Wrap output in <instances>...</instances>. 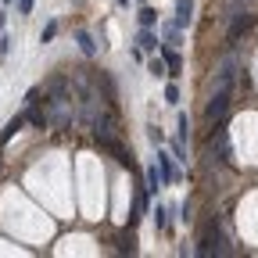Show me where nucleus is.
Wrapping results in <instances>:
<instances>
[{
    "label": "nucleus",
    "mask_w": 258,
    "mask_h": 258,
    "mask_svg": "<svg viewBox=\"0 0 258 258\" xmlns=\"http://www.w3.org/2000/svg\"><path fill=\"white\" fill-rule=\"evenodd\" d=\"M233 79H237V57H230L219 69V79H215V90L205 104V118L208 122H222L226 111H230V97H233Z\"/></svg>",
    "instance_id": "nucleus-1"
},
{
    "label": "nucleus",
    "mask_w": 258,
    "mask_h": 258,
    "mask_svg": "<svg viewBox=\"0 0 258 258\" xmlns=\"http://www.w3.org/2000/svg\"><path fill=\"white\" fill-rule=\"evenodd\" d=\"M194 254H201V258H208V254H226V237H222L219 219H208V226H205V233H201L198 251H194Z\"/></svg>",
    "instance_id": "nucleus-2"
},
{
    "label": "nucleus",
    "mask_w": 258,
    "mask_h": 258,
    "mask_svg": "<svg viewBox=\"0 0 258 258\" xmlns=\"http://www.w3.org/2000/svg\"><path fill=\"white\" fill-rule=\"evenodd\" d=\"M215 129H212V147H219V161L226 165V161L233 158V147H230V133H226V125L222 122H212Z\"/></svg>",
    "instance_id": "nucleus-3"
},
{
    "label": "nucleus",
    "mask_w": 258,
    "mask_h": 258,
    "mask_svg": "<svg viewBox=\"0 0 258 258\" xmlns=\"http://www.w3.org/2000/svg\"><path fill=\"white\" fill-rule=\"evenodd\" d=\"M93 133L97 140H108V137H118V122H115V111H101L93 118Z\"/></svg>",
    "instance_id": "nucleus-4"
},
{
    "label": "nucleus",
    "mask_w": 258,
    "mask_h": 258,
    "mask_svg": "<svg viewBox=\"0 0 258 258\" xmlns=\"http://www.w3.org/2000/svg\"><path fill=\"white\" fill-rule=\"evenodd\" d=\"M230 22H233V25H230V36H226V43L233 47V43H237V40L244 36V32H247V29L254 25V15H247V11H237V15H233Z\"/></svg>",
    "instance_id": "nucleus-5"
},
{
    "label": "nucleus",
    "mask_w": 258,
    "mask_h": 258,
    "mask_svg": "<svg viewBox=\"0 0 258 258\" xmlns=\"http://www.w3.org/2000/svg\"><path fill=\"white\" fill-rule=\"evenodd\" d=\"M158 172H161V183H176L179 179V169L172 165V154H165V151H158Z\"/></svg>",
    "instance_id": "nucleus-6"
},
{
    "label": "nucleus",
    "mask_w": 258,
    "mask_h": 258,
    "mask_svg": "<svg viewBox=\"0 0 258 258\" xmlns=\"http://www.w3.org/2000/svg\"><path fill=\"white\" fill-rule=\"evenodd\" d=\"M158 54H161V61H165V69H169V76H172V79H179V69H183V61H179L176 47H169V43H161V47H158Z\"/></svg>",
    "instance_id": "nucleus-7"
},
{
    "label": "nucleus",
    "mask_w": 258,
    "mask_h": 258,
    "mask_svg": "<svg viewBox=\"0 0 258 258\" xmlns=\"http://www.w3.org/2000/svg\"><path fill=\"white\" fill-rule=\"evenodd\" d=\"M144 215H147V186H137L133 190V215H129V226H137Z\"/></svg>",
    "instance_id": "nucleus-8"
},
{
    "label": "nucleus",
    "mask_w": 258,
    "mask_h": 258,
    "mask_svg": "<svg viewBox=\"0 0 258 258\" xmlns=\"http://www.w3.org/2000/svg\"><path fill=\"white\" fill-rule=\"evenodd\" d=\"M147 215H151V222H154L158 233H169V230H172V219H169V208H165V205H154Z\"/></svg>",
    "instance_id": "nucleus-9"
},
{
    "label": "nucleus",
    "mask_w": 258,
    "mask_h": 258,
    "mask_svg": "<svg viewBox=\"0 0 258 258\" xmlns=\"http://www.w3.org/2000/svg\"><path fill=\"white\" fill-rule=\"evenodd\" d=\"M194 22V0H176V18H172V25L176 29H186Z\"/></svg>",
    "instance_id": "nucleus-10"
},
{
    "label": "nucleus",
    "mask_w": 258,
    "mask_h": 258,
    "mask_svg": "<svg viewBox=\"0 0 258 258\" xmlns=\"http://www.w3.org/2000/svg\"><path fill=\"white\" fill-rule=\"evenodd\" d=\"M22 125H25V111H18V115L4 125V133H0V147H8V144L15 140V133H22Z\"/></svg>",
    "instance_id": "nucleus-11"
},
{
    "label": "nucleus",
    "mask_w": 258,
    "mask_h": 258,
    "mask_svg": "<svg viewBox=\"0 0 258 258\" xmlns=\"http://www.w3.org/2000/svg\"><path fill=\"white\" fill-rule=\"evenodd\" d=\"M137 47H140V50H158V47H161L158 32H154V29H144V25H140V32H137Z\"/></svg>",
    "instance_id": "nucleus-12"
},
{
    "label": "nucleus",
    "mask_w": 258,
    "mask_h": 258,
    "mask_svg": "<svg viewBox=\"0 0 258 258\" xmlns=\"http://www.w3.org/2000/svg\"><path fill=\"white\" fill-rule=\"evenodd\" d=\"M76 43H79V50L86 57H97V43H93V36H90L86 29H76Z\"/></svg>",
    "instance_id": "nucleus-13"
},
{
    "label": "nucleus",
    "mask_w": 258,
    "mask_h": 258,
    "mask_svg": "<svg viewBox=\"0 0 258 258\" xmlns=\"http://www.w3.org/2000/svg\"><path fill=\"white\" fill-rule=\"evenodd\" d=\"M179 40H183V29H176L172 22H165V25H161V43H169V47H179Z\"/></svg>",
    "instance_id": "nucleus-14"
},
{
    "label": "nucleus",
    "mask_w": 258,
    "mask_h": 258,
    "mask_svg": "<svg viewBox=\"0 0 258 258\" xmlns=\"http://www.w3.org/2000/svg\"><path fill=\"white\" fill-rule=\"evenodd\" d=\"M137 22H140L144 29H154V25H158V11H154L151 4H140V11H137Z\"/></svg>",
    "instance_id": "nucleus-15"
},
{
    "label": "nucleus",
    "mask_w": 258,
    "mask_h": 258,
    "mask_svg": "<svg viewBox=\"0 0 258 258\" xmlns=\"http://www.w3.org/2000/svg\"><path fill=\"white\" fill-rule=\"evenodd\" d=\"M144 176H147V183H144V186H147L151 194H158V186H165V183H161V172H158V165H147V172H144Z\"/></svg>",
    "instance_id": "nucleus-16"
},
{
    "label": "nucleus",
    "mask_w": 258,
    "mask_h": 258,
    "mask_svg": "<svg viewBox=\"0 0 258 258\" xmlns=\"http://www.w3.org/2000/svg\"><path fill=\"white\" fill-rule=\"evenodd\" d=\"M147 72H151L154 79H165V76H169V69H165V61H161V54L147 61Z\"/></svg>",
    "instance_id": "nucleus-17"
},
{
    "label": "nucleus",
    "mask_w": 258,
    "mask_h": 258,
    "mask_svg": "<svg viewBox=\"0 0 258 258\" xmlns=\"http://www.w3.org/2000/svg\"><path fill=\"white\" fill-rule=\"evenodd\" d=\"M176 125H179V129H176L179 140L186 144V140H190V118H186V111H176Z\"/></svg>",
    "instance_id": "nucleus-18"
},
{
    "label": "nucleus",
    "mask_w": 258,
    "mask_h": 258,
    "mask_svg": "<svg viewBox=\"0 0 258 258\" xmlns=\"http://www.w3.org/2000/svg\"><path fill=\"white\" fill-rule=\"evenodd\" d=\"M54 36H57V22L50 18V22L40 29V43H54Z\"/></svg>",
    "instance_id": "nucleus-19"
},
{
    "label": "nucleus",
    "mask_w": 258,
    "mask_h": 258,
    "mask_svg": "<svg viewBox=\"0 0 258 258\" xmlns=\"http://www.w3.org/2000/svg\"><path fill=\"white\" fill-rule=\"evenodd\" d=\"M169 154H172V158H176V161H186V144H183V140H179V137H176V140H172V144H169Z\"/></svg>",
    "instance_id": "nucleus-20"
},
{
    "label": "nucleus",
    "mask_w": 258,
    "mask_h": 258,
    "mask_svg": "<svg viewBox=\"0 0 258 258\" xmlns=\"http://www.w3.org/2000/svg\"><path fill=\"white\" fill-rule=\"evenodd\" d=\"M165 101H169L172 108H179V86H176V83H169V86H165Z\"/></svg>",
    "instance_id": "nucleus-21"
},
{
    "label": "nucleus",
    "mask_w": 258,
    "mask_h": 258,
    "mask_svg": "<svg viewBox=\"0 0 258 258\" xmlns=\"http://www.w3.org/2000/svg\"><path fill=\"white\" fill-rule=\"evenodd\" d=\"M147 137H151V144H154V147H161V144H165V133H161L158 125H151V129H147Z\"/></svg>",
    "instance_id": "nucleus-22"
},
{
    "label": "nucleus",
    "mask_w": 258,
    "mask_h": 258,
    "mask_svg": "<svg viewBox=\"0 0 258 258\" xmlns=\"http://www.w3.org/2000/svg\"><path fill=\"white\" fill-rule=\"evenodd\" d=\"M11 43H15V40L8 36V32H0V57H8V54H11Z\"/></svg>",
    "instance_id": "nucleus-23"
},
{
    "label": "nucleus",
    "mask_w": 258,
    "mask_h": 258,
    "mask_svg": "<svg viewBox=\"0 0 258 258\" xmlns=\"http://www.w3.org/2000/svg\"><path fill=\"white\" fill-rule=\"evenodd\" d=\"M8 29V11H0V32Z\"/></svg>",
    "instance_id": "nucleus-24"
},
{
    "label": "nucleus",
    "mask_w": 258,
    "mask_h": 258,
    "mask_svg": "<svg viewBox=\"0 0 258 258\" xmlns=\"http://www.w3.org/2000/svg\"><path fill=\"white\" fill-rule=\"evenodd\" d=\"M115 4H118V8H129V0H115Z\"/></svg>",
    "instance_id": "nucleus-25"
},
{
    "label": "nucleus",
    "mask_w": 258,
    "mask_h": 258,
    "mask_svg": "<svg viewBox=\"0 0 258 258\" xmlns=\"http://www.w3.org/2000/svg\"><path fill=\"white\" fill-rule=\"evenodd\" d=\"M11 4H15V0H4V8H11Z\"/></svg>",
    "instance_id": "nucleus-26"
},
{
    "label": "nucleus",
    "mask_w": 258,
    "mask_h": 258,
    "mask_svg": "<svg viewBox=\"0 0 258 258\" xmlns=\"http://www.w3.org/2000/svg\"><path fill=\"white\" fill-rule=\"evenodd\" d=\"M137 4H147V0H137Z\"/></svg>",
    "instance_id": "nucleus-27"
}]
</instances>
